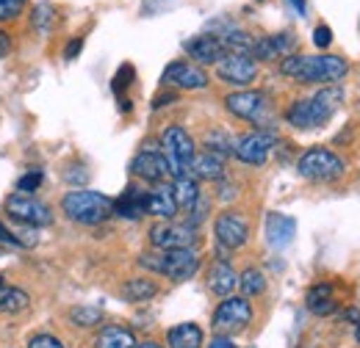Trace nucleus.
<instances>
[{"mask_svg": "<svg viewBox=\"0 0 360 348\" xmlns=\"http://www.w3.org/2000/svg\"><path fill=\"white\" fill-rule=\"evenodd\" d=\"M280 72L297 83H335L349 72V64L341 55H285Z\"/></svg>", "mask_w": 360, "mask_h": 348, "instance_id": "f257e3e1", "label": "nucleus"}, {"mask_svg": "<svg viewBox=\"0 0 360 348\" xmlns=\"http://www.w3.org/2000/svg\"><path fill=\"white\" fill-rule=\"evenodd\" d=\"M61 210L75 224L97 227V224H103V221L114 216V199H108L105 194L89 191V188H72L70 194H64Z\"/></svg>", "mask_w": 360, "mask_h": 348, "instance_id": "f03ea898", "label": "nucleus"}, {"mask_svg": "<svg viewBox=\"0 0 360 348\" xmlns=\"http://www.w3.org/2000/svg\"><path fill=\"white\" fill-rule=\"evenodd\" d=\"M139 265L153 274H161L172 282H186L200 268V252L197 249H169V252H158V255H141Z\"/></svg>", "mask_w": 360, "mask_h": 348, "instance_id": "7ed1b4c3", "label": "nucleus"}, {"mask_svg": "<svg viewBox=\"0 0 360 348\" xmlns=\"http://www.w3.org/2000/svg\"><path fill=\"white\" fill-rule=\"evenodd\" d=\"M161 155L167 158V166H169V177L172 180H178L183 174H191V161L197 155L194 138L186 133V128L169 125L167 130L161 133Z\"/></svg>", "mask_w": 360, "mask_h": 348, "instance_id": "20e7f679", "label": "nucleus"}, {"mask_svg": "<svg viewBox=\"0 0 360 348\" xmlns=\"http://www.w3.org/2000/svg\"><path fill=\"white\" fill-rule=\"evenodd\" d=\"M297 172L302 180H311V182H333L344 177V161L327 147H314L300 155Z\"/></svg>", "mask_w": 360, "mask_h": 348, "instance_id": "39448f33", "label": "nucleus"}, {"mask_svg": "<svg viewBox=\"0 0 360 348\" xmlns=\"http://www.w3.org/2000/svg\"><path fill=\"white\" fill-rule=\"evenodd\" d=\"M252 323V304L244 296H227L222 299V304L217 307L211 326L217 335H238Z\"/></svg>", "mask_w": 360, "mask_h": 348, "instance_id": "423d86ee", "label": "nucleus"}, {"mask_svg": "<svg viewBox=\"0 0 360 348\" xmlns=\"http://www.w3.org/2000/svg\"><path fill=\"white\" fill-rule=\"evenodd\" d=\"M6 216H11L14 221H20V224H25V227H34V229H39V227H50L53 224V210L47 208L45 202H39L37 196H31V194H11L8 199H6Z\"/></svg>", "mask_w": 360, "mask_h": 348, "instance_id": "0eeeda50", "label": "nucleus"}, {"mask_svg": "<svg viewBox=\"0 0 360 348\" xmlns=\"http://www.w3.org/2000/svg\"><path fill=\"white\" fill-rule=\"evenodd\" d=\"M150 243L158 252L194 249V243H197V227H191V224H175V221H158V224L150 227Z\"/></svg>", "mask_w": 360, "mask_h": 348, "instance_id": "6e6552de", "label": "nucleus"}, {"mask_svg": "<svg viewBox=\"0 0 360 348\" xmlns=\"http://www.w3.org/2000/svg\"><path fill=\"white\" fill-rule=\"evenodd\" d=\"M225 108L244 119V122H255V125H264L266 114H269V102L261 91H252V88H241V91H233L225 97Z\"/></svg>", "mask_w": 360, "mask_h": 348, "instance_id": "1a4fd4ad", "label": "nucleus"}, {"mask_svg": "<svg viewBox=\"0 0 360 348\" xmlns=\"http://www.w3.org/2000/svg\"><path fill=\"white\" fill-rule=\"evenodd\" d=\"M274 144H277V135L271 130L247 133V135H241V138L236 141L233 155H236L241 163H247V166H264V163L269 161Z\"/></svg>", "mask_w": 360, "mask_h": 348, "instance_id": "9d476101", "label": "nucleus"}, {"mask_svg": "<svg viewBox=\"0 0 360 348\" xmlns=\"http://www.w3.org/2000/svg\"><path fill=\"white\" fill-rule=\"evenodd\" d=\"M214 235H217V243L222 249H241L247 241H250V221L236 213V210H225L217 216V224H214Z\"/></svg>", "mask_w": 360, "mask_h": 348, "instance_id": "9b49d317", "label": "nucleus"}, {"mask_svg": "<svg viewBox=\"0 0 360 348\" xmlns=\"http://www.w3.org/2000/svg\"><path fill=\"white\" fill-rule=\"evenodd\" d=\"M217 75H219V81H225L230 86H247L258 78V64H255L252 55L227 53L225 58L217 64Z\"/></svg>", "mask_w": 360, "mask_h": 348, "instance_id": "f8f14e48", "label": "nucleus"}, {"mask_svg": "<svg viewBox=\"0 0 360 348\" xmlns=\"http://www.w3.org/2000/svg\"><path fill=\"white\" fill-rule=\"evenodd\" d=\"M161 83L172 88H183V91H202V88H208V75H205L202 67H197V64L172 61V64L164 69Z\"/></svg>", "mask_w": 360, "mask_h": 348, "instance_id": "ddd939ff", "label": "nucleus"}, {"mask_svg": "<svg viewBox=\"0 0 360 348\" xmlns=\"http://www.w3.org/2000/svg\"><path fill=\"white\" fill-rule=\"evenodd\" d=\"M341 102H344V91H341V86H335V83L319 88L314 97H308V108H311V119H314V130L316 128H321V125H327V122L335 116V111L341 108Z\"/></svg>", "mask_w": 360, "mask_h": 348, "instance_id": "4468645a", "label": "nucleus"}, {"mask_svg": "<svg viewBox=\"0 0 360 348\" xmlns=\"http://www.w3.org/2000/svg\"><path fill=\"white\" fill-rule=\"evenodd\" d=\"M183 50L188 53L191 61H197L200 67H217L222 58L227 55L225 44L219 42L214 34H200V36H191L183 42Z\"/></svg>", "mask_w": 360, "mask_h": 348, "instance_id": "2eb2a0df", "label": "nucleus"}, {"mask_svg": "<svg viewBox=\"0 0 360 348\" xmlns=\"http://www.w3.org/2000/svg\"><path fill=\"white\" fill-rule=\"evenodd\" d=\"M131 174L144 180V182H164L169 177V166H167V158L158 152V149H141L131 161Z\"/></svg>", "mask_w": 360, "mask_h": 348, "instance_id": "dca6fc26", "label": "nucleus"}, {"mask_svg": "<svg viewBox=\"0 0 360 348\" xmlns=\"http://www.w3.org/2000/svg\"><path fill=\"white\" fill-rule=\"evenodd\" d=\"M297 47V39L291 34H274V36H264V39H255L252 42V58L255 61H277V58H285L291 55Z\"/></svg>", "mask_w": 360, "mask_h": 348, "instance_id": "f3484780", "label": "nucleus"}, {"mask_svg": "<svg viewBox=\"0 0 360 348\" xmlns=\"http://www.w3.org/2000/svg\"><path fill=\"white\" fill-rule=\"evenodd\" d=\"M147 213V191L139 185H128L117 199H114V216L125 221H139Z\"/></svg>", "mask_w": 360, "mask_h": 348, "instance_id": "a211bd4d", "label": "nucleus"}, {"mask_svg": "<svg viewBox=\"0 0 360 348\" xmlns=\"http://www.w3.org/2000/svg\"><path fill=\"white\" fill-rule=\"evenodd\" d=\"M147 213L158 216L161 221H172V218L178 216V199H175L172 185L158 182V185H153L147 191Z\"/></svg>", "mask_w": 360, "mask_h": 348, "instance_id": "6ab92c4d", "label": "nucleus"}, {"mask_svg": "<svg viewBox=\"0 0 360 348\" xmlns=\"http://www.w3.org/2000/svg\"><path fill=\"white\" fill-rule=\"evenodd\" d=\"M297 238V221L285 213H269L266 216V243L271 249H285Z\"/></svg>", "mask_w": 360, "mask_h": 348, "instance_id": "aec40b11", "label": "nucleus"}, {"mask_svg": "<svg viewBox=\"0 0 360 348\" xmlns=\"http://www.w3.org/2000/svg\"><path fill=\"white\" fill-rule=\"evenodd\" d=\"M236 288H238V274H236V268L219 257V260L211 265V271H208V290H211L214 296H219V299H227V296H233Z\"/></svg>", "mask_w": 360, "mask_h": 348, "instance_id": "412c9836", "label": "nucleus"}, {"mask_svg": "<svg viewBox=\"0 0 360 348\" xmlns=\"http://www.w3.org/2000/svg\"><path fill=\"white\" fill-rule=\"evenodd\" d=\"M167 348H205L202 326L197 323H178L167 332Z\"/></svg>", "mask_w": 360, "mask_h": 348, "instance_id": "4be33fe9", "label": "nucleus"}, {"mask_svg": "<svg viewBox=\"0 0 360 348\" xmlns=\"http://www.w3.org/2000/svg\"><path fill=\"white\" fill-rule=\"evenodd\" d=\"M94 348H136V335L131 326L122 323H108L100 329Z\"/></svg>", "mask_w": 360, "mask_h": 348, "instance_id": "5701e85b", "label": "nucleus"}, {"mask_svg": "<svg viewBox=\"0 0 360 348\" xmlns=\"http://www.w3.org/2000/svg\"><path fill=\"white\" fill-rule=\"evenodd\" d=\"M191 174H194L197 180L219 182V180H225V161H222L219 155L200 152V155H194V161H191Z\"/></svg>", "mask_w": 360, "mask_h": 348, "instance_id": "b1692460", "label": "nucleus"}, {"mask_svg": "<svg viewBox=\"0 0 360 348\" xmlns=\"http://www.w3.org/2000/svg\"><path fill=\"white\" fill-rule=\"evenodd\" d=\"M28 307H31V296L22 288H14L6 279H0V312L3 315H20Z\"/></svg>", "mask_w": 360, "mask_h": 348, "instance_id": "393cba45", "label": "nucleus"}, {"mask_svg": "<svg viewBox=\"0 0 360 348\" xmlns=\"http://www.w3.org/2000/svg\"><path fill=\"white\" fill-rule=\"evenodd\" d=\"M305 304H308V309H311L314 315H319V318L330 315V312L335 309L333 285H330V282H316L314 288L308 290V296H305Z\"/></svg>", "mask_w": 360, "mask_h": 348, "instance_id": "a878e982", "label": "nucleus"}, {"mask_svg": "<svg viewBox=\"0 0 360 348\" xmlns=\"http://www.w3.org/2000/svg\"><path fill=\"white\" fill-rule=\"evenodd\" d=\"M155 296H158V285L153 279H147V276H136V279H128L122 285V299L125 302L139 304V302H150Z\"/></svg>", "mask_w": 360, "mask_h": 348, "instance_id": "bb28decb", "label": "nucleus"}, {"mask_svg": "<svg viewBox=\"0 0 360 348\" xmlns=\"http://www.w3.org/2000/svg\"><path fill=\"white\" fill-rule=\"evenodd\" d=\"M172 191H175V199H178V208H191L202 194H200V180L194 174H183L172 182Z\"/></svg>", "mask_w": 360, "mask_h": 348, "instance_id": "cd10ccee", "label": "nucleus"}, {"mask_svg": "<svg viewBox=\"0 0 360 348\" xmlns=\"http://www.w3.org/2000/svg\"><path fill=\"white\" fill-rule=\"evenodd\" d=\"M70 323L78 326V329H94L103 323V309L94 304H75L70 312H67Z\"/></svg>", "mask_w": 360, "mask_h": 348, "instance_id": "c85d7f7f", "label": "nucleus"}, {"mask_svg": "<svg viewBox=\"0 0 360 348\" xmlns=\"http://www.w3.org/2000/svg\"><path fill=\"white\" fill-rule=\"evenodd\" d=\"M202 144H205V152H211V155H219V158H227V155H233V149H236V141H233V135L222 128H214L211 133H205V138H202Z\"/></svg>", "mask_w": 360, "mask_h": 348, "instance_id": "c756f323", "label": "nucleus"}, {"mask_svg": "<svg viewBox=\"0 0 360 348\" xmlns=\"http://www.w3.org/2000/svg\"><path fill=\"white\" fill-rule=\"evenodd\" d=\"M238 288H241V296L244 299H252V296H261L266 290V276L261 268H244L238 274Z\"/></svg>", "mask_w": 360, "mask_h": 348, "instance_id": "7c9ffc66", "label": "nucleus"}, {"mask_svg": "<svg viewBox=\"0 0 360 348\" xmlns=\"http://www.w3.org/2000/svg\"><path fill=\"white\" fill-rule=\"evenodd\" d=\"M285 119H288V125L297 128V130H314V119H311L308 100H297V102L285 111Z\"/></svg>", "mask_w": 360, "mask_h": 348, "instance_id": "2f4dec72", "label": "nucleus"}, {"mask_svg": "<svg viewBox=\"0 0 360 348\" xmlns=\"http://www.w3.org/2000/svg\"><path fill=\"white\" fill-rule=\"evenodd\" d=\"M53 25H56V8H53L50 3H39V6L34 8V28H37L39 34H47Z\"/></svg>", "mask_w": 360, "mask_h": 348, "instance_id": "473e14b6", "label": "nucleus"}, {"mask_svg": "<svg viewBox=\"0 0 360 348\" xmlns=\"http://www.w3.org/2000/svg\"><path fill=\"white\" fill-rule=\"evenodd\" d=\"M42 180H45V174L39 172V169H31V172H25L17 180V191L20 194H34L42 185Z\"/></svg>", "mask_w": 360, "mask_h": 348, "instance_id": "72a5a7b5", "label": "nucleus"}, {"mask_svg": "<svg viewBox=\"0 0 360 348\" xmlns=\"http://www.w3.org/2000/svg\"><path fill=\"white\" fill-rule=\"evenodd\" d=\"M28 348H64V343L50 332H37L28 337Z\"/></svg>", "mask_w": 360, "mask_h": 348, "instance_id": "f704fd0d", "label": "nucleus"}, {"mask_svg": "<svg viewBox=\"0 0 360 348\" xmlns=\"http://www.w3.org/2000/svg\"><path fill=\"white\" fill-rule=\"evenodd\" d=\"M28 0H0V22H8L14 17H20V11L25 8Z\"/></svg>", "mask_w": 360, "mask_h": 348, "instance_id": "c9c22d12", "label": "nucleus"}, {"mask_svg": "<svg viewBox=\"0 0 360 348\" xmlns=\"http://www.w3.org/2000/svg\"><path fill=\"white\" fill-rule=\"evenodd\" d=\"M330 42H333V31H330L327 25H319V28L314 31V44L319 47V50H327Z\"/></svg>", "mask_w": 360, "mask_h": 348, "instance_id": "e433bc0d", "label": "nucleus"}, {"mask_svg": "<svg viewBox=\"0 0 360 348\" xmlns=\"http://www.w3.org/2000/svg\"><path fill=\"white\" fill-rule=\"evenodd\" d=\"M0 243H6V246H14V249H25V243L11 232V229H6V224L0 221Z\"/></svg>", "mask_w": 360, "mask_h": 348, "instance_id": "4c0bfd02", "label": "nucleus"}, {"mask_svg": "<svg viewBox=\"0 0 360 348\" xmlns=\"http://www.w3.org/2000/svg\"><path fill=\"white\" fill-rule=\"evenodd\" d=\"M125 78H134V67H131V64H125V67L117 72V78H114V91H117V94H120L122 88H128Z\"/></svg>", "mask_w": 360, "mask_h": 348, "instance_id": "58836bf2", "label": "nucleus"}, {"mask_svg": "<svg viewBox=\"0 0 360 348\" xmlns=\"http://www.w3.org/2000/svg\"><path fill=\"white\" fill-rule=\"evenodd\" d=\"M238 194H236V185H230L227 180H219V199L222 202H230V199H236Z\"/></svg>", "mask_w": 360, "mask_h": 348, "instance_id": "ea45409f", "label": "nucleus"}, {"mask_svg": "<svg viewBox=\"0 0 360 348\" xmlns=\"http://www.w3.org/2000/svg\"><path fill=\"white\" fill-rule=\"evenodd\" d=\"M81 50H84V39L78 36V39H72V42L67 44V50H64V58H67V61H72V58H75Z\"/></svg>", "mask_w": 360, "mask_h": 348, "instance_id": "a19ab883", "label": "nucleus"}, {"mask_svg": "<svg viewBox=\"0 0 360 348\" xmlns=\"http://www.w3.org/2000/svg\"><path fill=\"white\" fill-rule=\"evenodd\" d=\"M11 53V36L6 31H0V58H6Z\"/></svg>", "mask_w": 360, "mask_h": 348, "instance_id": "79ce46f5", "label": "nucleus"}, {"mask_svg": "<svg viewBox=\"0 0 360 348\" xmlns=\"http://www.w3.org/2000/svg\"><path fill=\"white\" fill-rule=\"evenodd\" d=\"M208 348H236L233 346V340L225 337V335H217V340H211V346Z\"/></svg>", "mask_w": 360, "mask_h": 348, "instance_id": "37998d69", "label": "nucleus"}, {"mask_svg": "<svg viewBox=\"0 0 360 348\" xmlns=\"http://www.w3.org/2000/svg\"><path fill=\"white\" fill-rule=\"evenodd\" d=\"M167 102H175V94H161V97H155V100H153V108L158 111V108H164Z\"/></svg>", "mask_w": 360, "mask_h": 348, "instance_id": "c03bdc74", "label": "nucleus"}, {"mask_svg": "<svg viewBox=\"0 0 360 348\" xmlns=\"http://www.w3.org/2000/svg\"><path fill=\"white\" fill-rule=\"evenodd\" d=\"M288 3L297 8V14H305V11H308V3H305V0H288Z\"/></svg>", "mask_w": 360, "mask_h": 348, "instance_id": "a18cd8bd", "label": "nucleus"}, {"mask_svg": "<svg viewBox=\"0 0 360 348\" xmlns=\"http://www.w3.org/2000/svg\"><path fill=\"white\" fill-rule=\"evenodd\" d=\"M136 348H164V346L155 343V340H144V343H136Z\"/></svg>", "mask_w": 360, "mask_h": 348, "instance_id": "49530a36", "label": "nucleus"}, {"mask_svg": "<svg viewBox=\"0 0 360 348\" xmlns=\"http://www.w3.org/2000/svg\"><path fill=\"white\" fill-rule=\"evenodd\" d=\"M355 340L360 343V321H358V326H355Z\"/></svg>", "mask_w": 360, "mask_h": 348, "instance_id": "de8ad7c7", "label": "nucleus"}]
</instances>
